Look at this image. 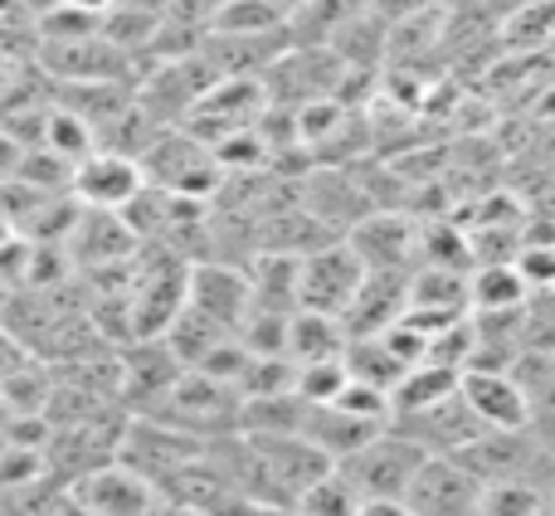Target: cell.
<instances>
[{"label": "cell", "instance_id": "cell-18", "mask_svg": "<svg viewBox=\"0 0 555 516\" xmlns=\"http://www.w3.org/2000/svg\"><path fill=\"white\" fill-rule=\"evenodd\" d=\"M473 312H521L531 302V287L517 263H478L468 273Z\"/></svg>", "mask_w": 555, "mask_h": 516}, {"label": "cell", "instance_id": "cell-28", "mask_svg": "<svg viewBox=\"0 0 555 516\" xmlns=\"http://www.w3.org/2000/svg\"><path fill=\"white\" fill-rule=\"evenodd\" d=\"M152 516H205L201 507H191V502H176V498H162L156 502V512Z\"/></svg>", "mask_w": 555, "mask_h": 516}, {"label": "cell", "instance_id": "cell-22", "mask_svg": "<svg viewBox=\"0 0 555 516\" xmlns=\"http://www.w3.org/2000/svg\"><path fill=\"white\" fill-rule=\"evenodd\" d=\"M297 512L302 516H356L361 512V492L346 482L341 468H332L326 478H317L312 488L297 498Z\"/></svg>", "mask_w": 555, "mask_h": 516}, {"label": "cell", "instance_id": "cell-26", "mask_svg": "<svg viewBox=\"0 0 555 516\" xmlns=\"http://www.w3.org/2000/svg\"><path fill=\"white\" fill-rule=\"evenodd\" d=\"M356 516H414V507L404 498H361Z\"/></svg>", "mask_w": 555, "mask_h": 516}, {"label": "cell", "instance_id": "cell-34", "mask_svg": "<svg viewBox=\"0 0 555 516\" xmlns=\"http://www.w3.org/2000/svg\"><path fill=\"white\" fill-rule=\"evenodd\" d=\"M551 44H555V29H551Z\"/></svg>", "mask_w": 555, "mask_h": 516}, {"label": "cell", "instance_id": "cell-33", "mask_svg": "<svg viewBox=\"0 0 555 516\" xmlns=\"http://www.w3.org/2000/svg\"><path fill=\"white\" fill-rule=\"evenodd\" d=\"M546 449H551V459H555V439H551V443H546Z\"/></svg>", "mask_w": 555, "mask_h": 516}, {"label": "cell", "instance_id": "cell-20", "mask_svg": "<svg viewBox=\"0 0 555 516\" xmlns=\"http://www.w3.org/2000/svg\"><path fill=\"white\" fill-rule=\"evenodd\" d=\"M346 371H351V380L395 390V385H400V375L410 371V365H404L400 356L385 346V336H351V346H346Z\"/></svg>", "mask_w": 555, "mask_h": 516}, {"label": "cell", "instance_id": "cell-32", "mask_svg": "<svg viewBox=\"0 0 555 516\" xmlns=\"http://www.w3.org/2000/svg\"><path fill=\"white\" fill-rule=\"evenodd\" d=\"M541 516H555V507H551V502H546V507H541Z\"/></svg>", "mask_w": 555, "mask_h": 516}, {"label": "cell", "instance_id": "cell-8", "mask_svg": "<svg viewBox=\"0 0 555 516\" xmlns=\"http://www.w3.org/2000/svg\"><path fill=\"white\" fill-rule=\"evenodd\" d=\"M404 502L414 507V516H478L482 482L473 478L459 459H439V453H434V459L414 473Z\"/></svg>", "mask_w": 555, "mask_h": 516}, {"label": "cell", "instance_id": "cell-35", "mask_svg": "<svg viewBox=\"0 0 555 516\" xmlns=\"http://www.w3.org/2000/svg\"><path fill=\"white\" fill-rule=\"evenodd\" d=\"M551 356H555V351H551Z\"/></svg>", "mask_w": 555, "mask_h": 516}, {"label": "cell", "instance_id": "cell-29", "mask_svg": "<svg viewBox=\"0 0 555 516\" xmlns=\"http://www.w3.org/2000/svg\"><path fill=\"white\" fill-rule=\"evenodd\" d=\"M15 420V410H10V400H5V390H0V434H5V424Z\"/></svg>", "mask_w": 555, "mask_h": 516}, {"label": "cell", "instance_id": "cell-31", "mask_svg": "<svg viewBox=\"0 0 555 516\" xmlns=\"http://www.w3.org/2000/svg\"><path fill=\"white\" fill-rule=\"evenodd\" d=\"M5 449H10V439H5V434H0V463H5Z\"/></svg>", "mask_w": 555, "mask_h": 516}, {"label": "cell", "instance_id": "cell-6", "mask_svg": "<svg viewBox=\"0 0 555 516\" xmlns=\"http://www.w3.org/2000/svg\"><path fill=\"white\" fill-rule=\"evenodd\" d=\"M127 59L113 39L98 35H78V39H39V68L64 83H122L127 78Z\"/></svg>", "mask_w": 555, "mask_h": 516}, {"label": "cell", "instance_id": "cell-2", "mask_svg": "<svg viewBox=\"0 0 555 516\" xmlns=\"http://www.w3.org/2000/svg\"><path fill=\"white\" fill-rule=\"evenodd\" d=\"M240 390L205 371H185L162 400L146 410V420H162L171 429H185L195 439H224V434H240Z\"/></svg>", "mask_w": 555, "mask_h": 516}, {"label": "cell", "instance_id": "cell-23", "mask_svg": "<svg viewBox=\"0 0 555 516\" xmlns=\"http://www.w3.org/2000/svg\"><path fill=\"white\" fill-rule=\"evenodd\" d=\"M351 371H346V356L341 361H317V365H297V395L307 404H332L336 395L346 390Z\"/></svg>", "mask_w": 555, "mask_h": 516}, {"label": "cell", "instance_id": "cell-4", "mask_svg": "<svg viewBox=\"0 0 555 516\" xmlns=\"http://www.w3.org/2000/svg\"><path fill=\"white\" fill-rule=\"evenodd\" d=\"M361 287H365V263L346 240H332V244H322V249L302 254V273H297V307L341 317L346 322V312L356 307Z\"/></svg>", "mask_w": 555, "mask_h": 516}, {"label": "cell", "instance_id": "cell-16", "mask_svg": "<svg viewBox=\"0 0 555 516\" xmlns=\"http://www.w3.org/2000/svg\"><path fill=\"white\" fill-rule=\"evenodd\" d=\"M346 346H351V332H346L341 317H326V312H307V307H297L293 322H287V361H293V365L341 361Z\"/></svg>", "mask_w": 555, "mask_h": 516}, {"label": "cell", "instance_id": "cell-10", "mask_svg": "<svg viewBox=\"0 0 555 516\" xmlns=\"http://www.w3.org/2000/svg\"><path fill=\"white\" fill-rule=\"evenodd\" d=\"M459 395L468 400V410L478 414L488 429H531V404H527V395H521V385L512 371L468 365L459 380Z\"/></svg>", "mask_w": 555, "mask_h": 516}, {"label": "cell", "instance_id": "cell-19", "mask_svg": "<svg viewBox=\"0 0 555 516\" xmlns=\"http://www.w3.org/2000/svg\"><path fill=\"white\" fill-rule=\"evenodd\" d=\"M459 380H463V371H453V365L420 361V365H410V371L400 375V385L390 390V404H395V414L429 410V404H439V400H449V395H459Z\"/></svg>", "mask_w": 555, "mask_h": 516}, {"label": "cell", "instance_id": "cell-14", "mask_svg": "<svg viewBox=\"0 0 555 516\" xmlns=\"http://www.w3.org/2000/svg\"><path fill=\"white\" fill-rule=\"evenodd\" d=\"M137 249H142V240H137L132 224H127L117 210H78L74 234H68V254L74 258L117 268V263H127Z\"/></svg>", "mask_w": 555, "mask_h": 516}, {"label": "cell", "instance_id": "cell-25", "mask_svg": "<svg viewBox=\"0 0 555 516\" xmlns=\"http://www.w3.org/2000/svg\"><path fill=\"white\" fill-rule=\"evenodd\" d=\"M25 152H29V146L20 142V137H10L5 127H0V185L20 176V166H25Z\"/></svg>", "mask_w": 555, "mask_h": 516}, {"label": "cell", "instance_id": "cell-11", "mask_svg": "<svg viewBox=\"0 0 555 516\" xmlns=\"http://www.w3.org/2000/svg\"><path fill=\"white\" fill-rule=\"evenodd\" d=\"M74 492L98 516H152L156 502H162V492L137 468H127L122 459H113V463H103V468H93L88 478H78Z\"/></svg>", "mask_w": 555, "mask_h": 516}, {"label": "cell", "instance_id": "cell-5", "mask_svg": "<svg viewBox=\"0 0 555 516\" xmlns=\"http://www.w3.org/2000/svg\"><path fill=\"white\" fill-rule=\"evenodd\" d=\"M142 191H146L142 162L127 152L98 146L93 156H83V162L74 166V201L83 205V210H117L122 215Z\"/></svg>", "mask_w": 555, "mask_h": 516}, {"label": "cell", "instance_id": "cell-7", "mask_svg": "<svg viewBox=\"0 0 555 516\" xmlns=\"http://www.w3.org/2000/svg\"><path fill=\"white\" fill-rule=\"evenodd\" d=\"M185 302H191L195 312L215 317L220 326H230V332H240L244 317L254 312V283H249V268L220 263V258H205V263H191Z\"/></svg>", "mask_w": 555, "mask_h": 516}, {"label": "cell", "instance_id": "cell-15", "mask_svg": "<svg viewBox=\"0 0 555 516\" xmlns=\"http://www.w3.org/2000/svg\"><path fill=\"white\" fill-rule=\"evenodd\" d=\"M380 429H390V424L356 420V414L336 410V404H307L302 439H312L317 449L326 453V459H332V463H341V459H351L356 449H365V443H371Z\"/></svg>", "mask_w": 555, "mask_h": 516}, {"label": "cell", "instance_id": "cell-17", "mask_svg": "<svg viewBox=\"0 0 555 516\" xmlns=\"http://www.w3.org/2000/svg\"><path fill=\"white\" fill-rule=\"evenodd\" d=\"M230 336H234L230 326H220V322H215V317L195 312V307L185 302L181 312H176V322L162 332V341L171 346V351H176V361H181L185 371H201V365L210 361V356L220 351V346L230 341Z\"/></svg>", "mask_w": 555, "mask_h": 516}, {"label": "cell", "instance_id": "cell-12", "mask_svg": "<svg viewBox=\"0 0 555 516\" xmlns=\"http://www.w3.org/2000/svg\"><path fill=\"white\" fill-rule=\"evenodd\" d=\"M346 244L361 254L365 273H410V258L420 254V230L400 215H371V220H356Z\"/></svg>", "mask_w": 555, "mask_h": 516}, {"label": "cell", "instance_id": "cell-1", "mask_svg": "<svg viewBox=\"0 0 555 516\" xmlns=\"http://www.w3.org/2000/svg\"><path fill=\"white\" fill-rule=\"evenodd\" d=\"M137 162H142V176L152 191L185 195V201H210V195H220V185L230 181L220 156H215V146L201 142L195 132H176V127H162Z\"/></svg>", "mask_w": 555, "mask_h": 516}, {"label": "cell", "instance_id": "cell-30", "mask_svg": "<svg viewBox=\"0 0 555 516\" xmlns=\"http://www.w3.org/2000/svg\"><path fill=\"white\" fill-rule=\"evenodd\" d=\"M546 502L555 507V473H551V482H546Z\"/></svg>", "mask_w": 555, "mask_h": 516}, {"label": "cell", "instance_id": "cell-13", "mask_svg": "<svg viewBox=\"0 0 555 516\" xmlns=\"http://www.w3.org/2000/svg\"><path fill=\"white\" fill-rule=\"evenodd\" d=\"M181 375H185V365L176 361L171 346H166L162 336H142V341L122 356V400L152 410Z\"/></svg>", "mask_w": 555, "mask_h": 516}, {"label": "cell", "instance_id": "cell-21", "mask_svg": "<svg viewBox=\"0 0 555 516\" xmlns=\"http://www.w3.org/2000/svg\"><path fill=\"white\" fill-rule=\"evenodd\" d=\"M546 507V488L527 478H502V482H482V502L478 516H541Z\"/></svg>", "mask_w": 555, "mask_h": 516}, {"label": "cell", "instance_id": "cell-27", "mask_svg": "<svg viewBox=\"0 0 555 516\" xmlns=\"http://www.w3.org/2000/svg\"><path fill=\"white\" fill-rule=\"evenodd\" d=\"M49 516H98V512L88 507V502L78 498L74 488H64V492H59V498H54V512H49Z\"/></svg>", "mask_w": 555, "mask_h": 516}, {"label": "cell", "instance_id": "cell-24", "mask_svg": "<svg viewBox=\"0 0 555 516\" xmlns=\"http://www.w3.org/2000/svg\"><path fill=\"white\" fill-rule=\"evenodd\" d=\"M517 268L531 293H551L555 287V244H521Z\"/></svg>", "mask_w": 555, "mask_h": 516}, {"label": "cell", "instance_id": "cell-3", "mask_svg": "<svg viewBox=\"0 0 555 516\" xmlns=\"http://www.w3.org/2000/svg\"><path fill=\"white\" fill-rule=\"evenodd\" d=\"M434 453H424L414 439H404L400 429H380L365 449H356L351 459H341L336 468L346 473L361 498H404L414 482V473L429 463Z\"/></svg>", "mask_w": 555, "mask_h": 516}, {"label": "cell", "instance_id": "cell-9", "mask_svg": "<svg viewBox=\"0 0 555 516\" xmlns=\"http://www.w3.org/2000/svg\"><path fill=\"white\" fill-rule=\"evenodd\" d=\"M390 429H400L404 439H414L424 453H439V459H449V453H459L463 443L478 439L488 424H482L478 414L468 410V400H463V395H449V400L429 404V410L395 414Z\"/></svg>", "mask_w": 555, "mask_h": 516}]
</instances>
